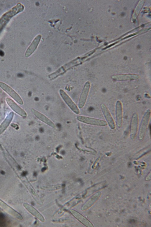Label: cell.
Wrapping results in <instances>:
<instances>
[{
	"instance_id": "obj_1",
	"label": "cell",
	"mask_w": 151,
	"mask_h": 227,
	"mask_svg": "<svg viewBox=\"0 0 151 227\" xmlns=\"http://www.w3.org/2000/svg\"><path fill=\"white\" fill-rule=\"evenodd\" d=\"M81 60L80 58H77L65 64L55 72L49 74L48 76L49 79L50 80H52L62 75L72 67L79 64L81 62Z\"/></svg>"
},
{
	"instance_id": "obj_2",
	"label": "cell",
	"mask_w": 151,
	"mask_h": 227,
	"mask_svg": "<svg viewBox=\"0 0 151 227\" xmlns=\"http://www.w3.org/2000/svg\"><path fill=\"white\" fill-rule=\"evenodd\" d=\"M151 115V110L147 109L145 113L141 120L139 128L138 137L140 140L143 139Z\"/></svg>"
},
{
	"instance_id": "obj_3",
	"label": "cell",
	"mask_w": 151,
	"mask_h": 227,
	"mask_svg": "<svg viewBox=\"0 0 151 227\" xmlns=\"http://www.w3.org/2000/svg\"><path fill=\"white\" fill-rule=\"evenodd\" d=\"M79 121L86 124L98 126H105L107 125L106 121L98 119L80 116L77 117Z\"/></svg>"
},
{
	"instance_id": "obj_4",
	"label": "cell",
	"mask_w": 151,
	"mask_h": 227,
	"mask_svg": "<svg viewBox=\"0 0 151 227\" xmlns=\"http://www.w3.org/2000/svg\"><path fill=\"white\" fill-rule=\"evenodd\" d=\"M59 93L63 100L71 110L76 114H79L80 111L78 108L68 94L61 89L59 90Z\"/></svg>"
},
{
	"instance_id": "obj_5",
	"label": "cell",
	"mask_w": 151,
	"mask_h": 227,
	"mask_svg": "<svg viewBox=\"0 0 151 227\" xmlns=\"http://www.w3.org/2000/svg\"><path fill=\"white\" fill-rule=\"evenodd\" d=\"M91 86V83L89 81H87L85 83L79 99L78 106L80 108H82L86 103Z\"/></svg>"
},
{
	"instance_id": "obj_6",
	"label": "cell",
	"mask_w": 151,
	"mask_h": 227,
	"mask_svg": "<svg viewBox=\"0 0 151 227\" xmlns=\"http://www.w3.org/2000/svg\"><path fill=\"white\" fill-rule=\"evenodd\" d=\"M0 87L18 103L21 105L23 104V101L21 98L11 87L4 82H0Z\"/></svg>"
},
{
	"instance_id": "obj_7",
	"label": "cell",
	"mask_w": 151,
	"mask_h": 227,
	"mask_svg": "<svg viewBox=\"0 0 151 227\" xmlns=\"http://www.w3.org/2000/svg\"><path fill=\"white\" fill-rule=\"evenodd\" d=\"M140 76L135 74L127 73L114 74L111 76V79L117 81H132L139 79Z\"/></svg>"
},
{
	"instance_id": "obj_8",
	"label": "cell",
	"mask_w": 151,
	"mask_h": 227,
	"mask_svg": "<svg viewBox=\"0 0 151 227\" xmlns=\"http://www.w3.org/2000/svg\"><path fill=\"white\" fill-rule=\"evenodd\" d=\"M101 108L107 123H108L111 128L114 129L115 128V122L108 108L106 105L103 103L101 104Z\"/></svg>"
},
{
	"instance_id": "obj_9",
	"label": "cell",
	"mask_w": 151,
	"mask_h": 227,
	"mask_svg": "<svg viewBox=\"0 0 151 227\" xmlns=\"http://www.w3.org/2000/svg\"><path fill=\"white\" fill-rule=\"evenodd\" d=\"M115 114L116 124L119 127L121 126L123 121V106L120 100H117L116 103Z\"/></svg>"
},
{
	"instance_id": "obj_10",
	"label": "cell",
	"mask_w": 151,
	"mask_h": 227,
	"mask_svg": "<svg viewBox=\"0 0 151 227\" xmlns=\"http://www.w3.org/2000/svg\"><path fill=\"white\" fill-rule=\"evenodd\" d=\"M138 123V115L137 113H135L132 116L130 122V136L132 139H134L136 136L137 130Z\"/></svg>"
},
{
	"instance_id": "obj_11",
	"label": "cell",
	"mask_w": 151,
	"mask_h": 227,
	"mask_svg": "<svg viewBox=\"0 0 151 227\" xmlns=\"http://www.w3.org/2000/svg\"><path fill=\"white\" fill-rule=\"evenodd\" d=\"M23 5L18 3L14 7L12 8L4 14L8 18L10 19L12 17L17 14L22 12L24 9Z\"/></svg>"
},
{
	"instance_id": "obj_12",
	"label": "cell",
	"mask_w": 151,
	"mask_h": 227,
	"mask_svg": "<svg viewBox=\"0 0 151 227\" xmlns=\"http://www.w3.org/2000/svg\"><path fill=\"white\" fill-rule=\"evenodd\" d=\"M41 38V35H39L34 39L26 51L25 53L26 57L29 56L34 52L39 43Z\"/></svg>"
},
{
	"instance_id": "obj_13",
	"label": "cell",
	"mask_w": 151,
	"mask_h": 227,
	"mask_svg": "<svg viewBox=\"0 0 151 227\" xmlns=\"http://www.w3.org/2000/svg\"><path fill=\"white\" fill-rule=\"evenodd\" d=\"M6 100L9 106L16 113L23 117L27 116V114L24 111L19 107L13 100L9 98H6Z\"/></svg>"
},
{
	"instance_id": "obj_14",
	"label": "cell",
	"mask_w": 151,
	"mask_h": 227,
	"mask_svg": "<svg viewBox=\"0 0 151 227\" xmlns=\"http://www.w3.org/2000/svg\"><path fill=\"white\" fill-rule=\"evenodd\" d=\"M31 110L33 114L40 120L52 127H55L54 123L45 115L33 108H31Z\"/></svg>"
},
{
	"instance_id": "obj_15",
	"label": "cell",
	"mask_w": 151,
	"mask_h": 227,
	"mask_svg": "<svg viewBox=\"0 0 151 227\" xmlns=\"http://www.w3.org/2000/svg\"><path fill=\"white\" fill-rule=\"evenodd\" d=\"M71 214L78 220L87 226H93L92 224L87 219L75 210H70Z\"/></svg>"
},
{
	"instance_id": "obj_16",
	"label": "cell",
	"mask_w": 151,
	"mask_h": 227,
	"mask_svg": "<svg viewBox=\"0 0 151 227\" xmlns=\"http://www.w3.org/2000/svg\"><path fill=\"white\" fill-rule=\"evenodd\" d=\"M0 206L5 211L12 215L18 219H22V217L19 213L0 200Z\"/></svg>"
},
{
	"instance_id": "obj_17",
	"label": "cell",
	"mask_w": 151,
	"mask_h": 227,
	"mask_svg": "<svg viewBox=\"0 0 151 227\" xmlns=\"http://www.w3.org/2000/svg\"><path fill=\"white\" fill-rule=\"evenodd\" d=\"M24 206L26 208H27V209L34 215L37 217V218L39 219L40 220L42 221H44V219L43 216L35 208L27 204H25Z\"/></svg>"
},
{
	"instance_id": "obj_18",
	"label": "cell",
	"mask_w": 151,
	"mask_h": 227,
	"mask_svg": "<svg viewBox=\"0 0 151 227\" xmlns=\"http://www.w3.org/2000/svg\"><path fill=\"white\" fill-rule=\"evenodd\" d=\"M101 195V193L99 192L91 197L83 205L82 208L85 210L90 207L98 199Z\"/></svg>"
},
{
	"instance_id": "obj_19",
	"label": "cell",
	"mask_w": 151,
	"mask_h": 227,
	"mask_svg": "<svg viewBox=\"0 0 151 227\" xmlns=\"http://www.w3.org/2000/svg\"><path fill=\"white\" fill-rule=\"evenodd\" d=\"M13 115L14 114L13 112L10 113L2 123L0 127V134L5 129H5L9 125L12 119Z\"/></svg>"
},
{
	"instance_id": "obj_20",
	"label": "cell",
	"mask_w": 151,
	"mask_h": 227,
	"mask_svg": "<svg viewBox=\"0 0 151 227\" xmlns=\"http://www.w3.org/2000/svg\"><path fill=\"white\" fill-rule=\"evenodd\" d=\"M40 131L41 132H44V129L43 128H41L40 129Z\"/></svg>"
},
{
	"instance_id": "obj_21",
	"label": "cell",
	"mask_w": 151,
	"mask_h": 227,
	"mask_svg": "<svg viewBox=\"0 0 151 227\" xmlns=\"http://www.w3.org/2000/svg\"><path fill=\"white\" fill-rule=\"evenodd\" d=\"M36 139L38 140L39 139V137H36Z\"/></svg>"
}]
</instances>
